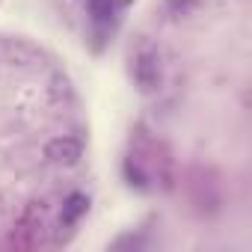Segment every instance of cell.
Instances as JSON below:
<instances>
[{"instance_id":"6da1fadb","label":"cell","mask_w":252,"mask_h":252,"mask_svg":"<svg viewBox=\"0 0 252 252\" xmlns=\"http://www.w3.org/2000/svg\"><path fill=\"white\" fill-rule=\"evenodd\" d=\"M134 83H137V89L143 92V95H152V92H158L160 89V80H163V71H160V60H158V54L155 51H140L137 57H134Z\"/></svg>"},{"instance_id":"7a4b0ae2","label":"cell","mask_w":252,"mask_h":252,"mask_svg":"<svg viewBox=\"0 0 252 252\" xmlns=\"http://www.w3.org/2000/svg\"><path fill=\"white\" fill-rule=\"evenodd\" d=\"M45 158L57 166H77L83 158V143L77 137H54L45 143Z\"/></svg>"},{"instance_id":"3957f363","label":"cell","mask_w":252,"mask_h":252,"mask_svg":"<svg viewBox=\"0 0 252 252\" xmlns=\"http://www.w3.org/2000/svg\"><path fill=\"white\" fill-rule=\"evenodd\" d=\"M86 214H89V196H86V193H80V190L68 193V196H65V202H63V214H60L63 225H77V222H80V217H86Z\"/></svg>"},{"instance_id":"277c9868","label":"cell","mask_w":252,"mask_h":252,"mask_svg":"<svg viewBox=\"0 0 252 252\" xmlns=\"http://www.w3.org/2000/svg\"><path fill=\"white\" fill-rule=\"evenodd\" d=\"M86 9H89V18L98 24V27H107L116 15V3L113 0H86Z\"/></svg>"},{"instance_id":"5b68a950","label":"cell","mask_w":252,"mask_h":252,"mask_svg":"<svg viewBox=\"0 0 252 252\" xmlns=\"http://www.w3.org/2000/svg\"><path fill=\"white\" fill-rule=\"evenodd\" d=\"M125 181H128L131 187H137V190H146L149 187V178H146V172L140 169V163L134 160V158H128V160H125Z\"/></svg>"},{"instance_id":"8992f818","label":"cell","mask_w":252,"mask_h":252,"mask_svg":"<svg viewBox=\"0 0 252 252\" xmlns=\"http://www.w3.org/2000/svg\"><path fill=\"white\" fill-rule=\"evenodd\" d=\"M196 3H199V0H166V9L172 15H187V12L196 9Z\"/></svg>"}]
</instances>
